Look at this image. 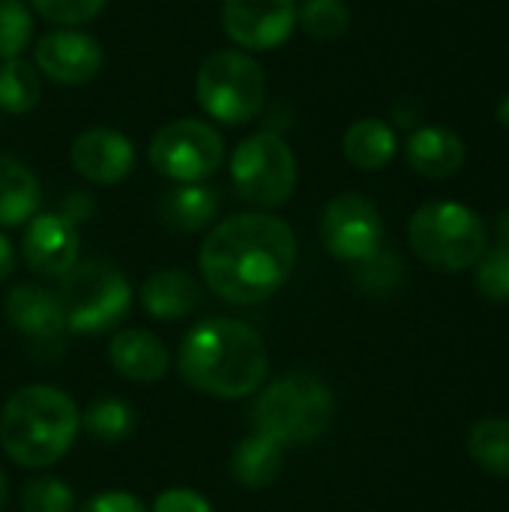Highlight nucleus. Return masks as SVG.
I'll use <instances>...</instances> for the list:
<instances>
[{
	"mask_svg": "<svg viewBox=\"0 0 509 512\" xmlns=\"http://www.w3.org/2000/svg\"><path fill=\"white\" fill-rule=\"evenodd\" d=\"M297 237L270 213H240L219 222L201 246L204 282L234 306L273 297L294 273Z\"/></svg>",
	"mask_w": 509,
	"mask_h": 512,
	"instance_id": "nucleus-1",
	"label": "nucleus"
},
{
	"mask_svg": "<svg viewBox=\"0 0 509 512\" xmlns=\"http://www.w3.org/2000/svg\"><path fill=\"white\" fill-rule=\"evenodd\" d=\"M183 381L216 399H243L261 390L270 360L261 336L234 318H207L180 345Z\"/></svg>",
	"mask_w": 509,
	"mask_h": 512,
	"instance_id": "nucleus-2",
	"label": "nucleus"
},
{
	"mask_svg": "<svg viewBox=\"0 0 509 512\" xmlns=\"http://www.w3.org/2000/svg\"><path fill=\"white\" fill-rule=\"evenodd\" d=\"M81 414L75 402L48 384H30L9 396L0 417L6 456L21 468H48L75 444Z\"/></svg>",
	"mask_w": 509,
	"mask_h": 512,
	"instance_id": "nucleus-3",
	"label": "nucleus"
},
{
	"mask_svg": "<svg viewBox=\"0 0 509 512\" xmlns=\"http://www.w3.org/2000/svg\"><path fill=\"white\" fill-rule=\"evenodd\" d=\"M336 414L330 387L312 375H285L267 384L252 408L255 432L279 447H306L318 441Z\"/></svg>",
	"mask_w": 509,
	"mask_h": 512,
	"instance_id": "nucleus-4",
	"label": "nucleus"
},
{
	"mask_svg": "<svg viewBox=\"0 0 509 512\" xmlns=\"http://www.w3.org/2000/svg\"><path fill=\"white\" fill-rule=\"evenodd\" d=\"M408 237L417 258L441 273H462L489 249L486 222L471 207L456 201L423 204L411 216Z\"/></svg>",
	"mask_w": 509,
	"mask_h": 512,
	"instance_id": "nucleus-5",
	"label": "nucleus"
},
{
	"mask_svg": "<svg viewBox=\"0 0 509 512\" xmlns=\"http://www.w3.org/2000/svg\"><path fill=\"white\" fill-rule=\"evenodd\" d=\"M57 300L63 306L66 330L90 336L117 327L129 315L132 288L108 261H81L60 276Z\"/></svg>",
	"mask_w": 509,
	"mask_h": 512,
	"instance_id": "nucleus-6",
	"label": "nucleus"
},
{
	"mask_svg": "<svg viewBox=\"0 0 509 512\" xmlns=\"http://www.w3.org/2000/svg\"><path fill=\"white\" fill-rule=\"evenodd\" d=\"M195 93L213 120L240 126L261 114L267 102V78L261 63L246 51H216L201 63Z\"/></svg>",
	"mask_w": 509,
	"mask_h": 512,
	"instance_id": "nucleus-7",
	"label": "nucleus"
},
{
	"mask_svg": "<svg viewBox=\"0 0 509 512\" xmlns=\"http://www.w3.org/2000/svg\"><path fill=\"white\" fill-rule=\"evenodd\" d=\"M231 180L255 207H282L297 186L294 150L276 132H258L246 138L231 156Z\"/></svg>",
	"mask_w": 509,
	"mask_h": 512,
	"instance_id": "nucleus-8",
	"label": "nucleus"
},
{
	"mask_svg": "<svg viewBox=\"0 0 509 512\" xmlns=\"http://www.w3.org/2000/svg\"><path fill=\"white\" fill-rule=\"evenodd\" d=\"M225 159L222 135L204 120H174L162 126L150 141V165L177 183H201Z\"/></svg>",
	"mask_w": 509,
	"mask_h": 512,
	"instance_id": "nucleus-9",
	"label": "nucleus"
},
{
	"mask_svg": "<svg viewBox=\"0 0 509 512\" xmlns=\"http://www.w3.org/2000/svg\"><path fill=\"white\" fill-rule=\"evenodd\" d=\"M384 240V222L378 207L354 192L336 195L321 216V243L324 249L348 264H360L375 255Z\"/></svg>",
	"mask_w": 509,
	"mask_h": 512,
	"instance_id": "nucleus-10",
	"label": "nucleus"
},
{
	"mask_svg": "<svg viewBox=\"0 0 509 512\" xmlns=\"http://www.w3.org/2000/svg\"><path fill=\"white\" fill-rule=\"evenodd\" d=\"M222 30L246 51L279 48L297 27L294 0H222Z\"/></svg>",
	"mask_w": 509,
	"mask_h": 512,
	"instance_id": "nucleus-11",
	"label": "nucleus"
},
{
	"mask_svg": "<svg viewBox=\"0 0 509 512\" xmlns=\"http://www.w3.org/2000/svg\"><path fill=\"white\" fill-rule=\"evenodd\" d=\"M33 60L57 84H87L102 69V45L81 30H54L36 42Z\"/></svg>",
	"mask_w": 509,
	"mask_h": 512,
	"instance_id": "nucleus-12",
	"label": "nucleus"
},
{
	"mask_svg": "<svg viewBox=\"0 0 509 512\" xmlns=\"http://www.w3.org/2000/svg\"><path fill=\"white\" fill-rule=\"evenodd\" d=\"M21 252L33 273L60 279L78 264V228L63 213L30 216Z\"/></svg>",
	"mask_w": 509,
	"mask_h": 512,
	"instance_id": "nucleus-13",
	"label": "nucleus"
},
{
	"mask_svg": "<svg viewBox=\"0 0 509 512\" xmlns=\"http://www.w3.org/2000/svg\"><path fill=\"white\" fill-rule=\"evenodd\" d=\"M69 162L84 180L111 186L132 174L135 147L126 135L99 126V129H87V132L75 135V141L69 147Z\"/></svg>",
	"mask_w": 509,
	"mask_h": 512,
	"instance_id": "nucleus-14",
	"label": "nucleus"
},
{
	"mask_svg": "<svg viewBox=\"0 0 509 512\" xmlns=\"http://www.w3.org/2000/svg\"><path fill=\"white\" fill-rule=\"evenodd\" d=\"M6 318L9 324L27 336L36 348H60L66 333L63 306L54 291L21 282L6 294Z\"/></svg>",
	"mask_w": 509,
	"mask_h": 512,
	"instance_id": "nucleus-15",
	"label": "nucleus"
},
{
	"mask_svg": "<svg viewBox=\"0 0 509 512\" xmlns=\"http://www.w3.org/2000/svg\"><path fill=\"white\" fill-rule=\"evenodd\" d=\"M108 360L117 375L138 381V384H153V381L165 378V372H168V348L162 345L159 336L138 330V327L120 330L111 339Z\"/></svg>",
	"mask_w": 509,
	"mask_h": 512,
	"instance_id": "nucleus-16",
	"label": "nucleus"
},
{
	"mask_svg": "<svg viewBox=\"0 0 509 512\" xmlns=\"http://www.w3.org/2000/svg\"><path fill=\"white\" fill-rule=\"evenodd\" d=\"M405 156L411 168L429 180H447L465 165V141L444 126H420L411 132L405 144Z\"/></svg>",
	"mask_w": 509,
	"mask_h": 512,
	"instance_id": "nucleus-17",
	"label": "nucleus"
},
{
	"mask_svg": "<svg viewBox=\"0 0 509 512\" xmlns=\"http://www.w3.org/2000/svg\"><path fill=\"white\" fill-rule=\"evenodd\" d=\"M216 210H219V195L204 183H180L159 198V219L180 234L207 228Z\"/></svg>",
	"mask_w": 509,
	"mask_h": 512,
	"instance_id": "nucleus-18",
	"label": "nucleus"
},
{
	"mask_svg": "<svg viewBox=\"0 0 509 512\" xmlns=\"http://www.w3.org/2000/svg\"><path fill=\"white\" fill-rule=\"evenodd\" d=\"M42 189L36 174L15 156L0 153V228H15L36 216Z\"/></svg>",
	"mask_w": 509,
	"mask_h": 512,
	"instance_id": "nucleus-19",
	"label": "nucleus"
},
{
	"mask_svg": "<svg viewBox=\"0 0 509 512\" xmlns=\"http://www.w3.org/2000/svg\"><path fill=\"white\" fill-rule=\"evenodd\" d=\"M198 300H201L198 282L183 270H156L141 288L144 309L162 321L186 318L189 312H195Z\"/></svg>",
	"mask_w": 509,
	"mask_h": 512,
	"instance_id": "nucleus-20",
	"label": "nucleus"
},
{
	"mask_svg": "<svg viewBox=\"0 0 509 512\" xmlns=\"http://www.w3.org/2000/svg\"><path fill=\"white\" fill-rule=\"evenodd\" d=\"M342 150L354 168L378 171L396 156V132L390 123H384L378 117H363L345 132Z\"/></svg>",
	"mask_w": 509,
	"mask_h": 512,
	"instance_id": "nucleus-21",
	"label": "nucleus"
},
{
	"mask_svg": "<svg viewBox=\"0 0 509 512\" xmlns=\"http://www.w3.org/2000/svg\"><path fill=\"white\" fill-rule=\"evenodd\" d=\"M231 474L246 489H264L282 474V447L267 435L255 432L252 438L240 441L231 456Z\"/></svg>",
	"mask_w": 509,
	"mask_h": 512,
	"instance_id": "nucleus-22",
	"label": "nucleus"
},
{
	"mask_svg": "<svg viewBox=\"0 0 509 512\" xmlns=\"http://www.w3.org/2000/svg\"><path fill=\"white\" fill-rule=\"evenodd\" d=\"M471 459L492 477L509 480V420L486 417L468 432Z\"/></svg>",
	"mask_w": 509,
	"mask_h": 512,
	"instance_id": "nucleus-23",
	"label": "nucleus"
},
{
	"mask_svg": "<svg viewBox=\"0 0 509 512\" xmlns=\"http://www.w3.org/2000/svg\"><path fill=\"white\" fill-rule=\"evenodd\" d=\"M42 78L39 69L21 57H9L0 63V108L9 114H27L39 105Z\"/></svg>",
	"mask_w": 509,
	"mask_h": 512,
	"instance_id": "nucleus-24",
	"label": "nucleus"
},
{
	"mask_svg": "<svg viewBox=\"0 0 509 512\" xmlns=\"http://www.w3.org/2000/svg\"><path fill=\"white\" fill-rule=\"evenodd\" d=\"M81 426L87 429L90 438L102 444H117L132 435L135 411L120 399H99L87 408V414L81 417Z\"/></svg>",
	"mask_w": 509,
	"mask_h": 512,
	"instance_id": "nucleus-25",
	"label": "nucleus"
},
{
	"mask_svg": "<svg viewBox=\"0 0 509 512\" xmlns=\"http://www.w3.org/2000/svg\"><path fill=\"white\" fill-rule=\"evenodd\" d=\"M297 24L321 42H333L348 33L351 9L345 0H303L297 9Z\"/></svg>",
	"mask_w": 509,
	"mask_h": 512,
	"instance_id": "nucleus-26",
	"label": "nucleus"
},
{
	"mask_svg": "<svg viewBox=\"0 0 509 512\" xmlns=\"http://www.w3.org/2000/svg\"><path fill=\"white\" fill-rule=\"evenodd\" d=\"M354 276H357L360 291L372 297H387L402 285V261L393 252L378 249L375 255L354 264Z\"/></svg>",
	"mask_w": 509,
	"mask_h": 512,
	"instance_id": "nucleus-27",
	"label": "nucleus"
},
{
	"mask_svg": "<svg viewBox=\"0 0 509 512\" xmlns=\"http://www.w3.org/2000/svg\"><path fill=\"white\" fill-rule=\"evenodd\" d=\"M21 510L24 512H75L72 489L57 477H33L21 489Z\"/></svg>",
	"mask_w": 509,
	"mask_h": 512,
	"instance_id": "nucleus-28",
	"label": "nucleus"
},
{
	"mask_svg": "<svg viewBox=\"0 0 509 512\" xmlns=\"http://www.w3.org/2000/svg\"><path fill=\"white\" fill-rule=\"evenodd\" d=\"M33 36V18L21 0H0V60L21 57Z\"/></svg>",
	"mask_w": 509,
	"mask_h": 512,
	"instance_id": "nucleus-29",
	"label": "nucleus"
},
{
	"mask_svg": "<svg viewBox=\"0 0 509 512\" xmlns=\"http://www.w3.org/2000/svg\"><path fill=\"white\" fill-rule=\"evenodd\" d=\"M477 267V288L483 297L495 300V303H509V252L495 246L486 249L483 258L474 264Z\"/></svg>",
	"mask_w": 509,
	"mask_h": 512,
	"instance_id": "nucleus-30",
	"label": "nucleus"
},
{
	"mask_svg": "<svg viewBox=\"0 0 509 512\" xmlns=\"http://www.w3.org/2000/svg\"><path fill=\"white\" fill-rule=\"evenodd\" d=\"M33 9L54 24H84L96 18L108 0H30Z\"/></svg>",
	"mask_w": 509,
	"mask_h": 512,
	"instance_id": "nucleus-31",
	"label": "nucleus"
},
{
	"mask_svg": "<svg viewBox=\"0 0 509 512\" xmlns=\"http://www.w3.org/2000/svg\"><path fill=\"white\" fill-rule=\"evenodd\" d=\"M153 512H213V507L192 489H165L156 495Z\"/></svg>",
	"mask_w": 509,
	"mask_h": 512,
	"instance_id": "nucleus-32",
	"label": "nucleus"
},
{
	"mask_svg": "<svg viewBox=\"0 0 509 512\" xmlns=\"http://www.w3.org/2000/svg\"><path fill=\"white\" fill-rule=\"evenodd\" d=\"M78 512H147V507L135 495L111 489V492H102V495H93L90 501H84V507Z\"/></svg>",
	"mask_w": 509,
	"mask_h": 512,
	"instance_id": "nucleus-33",
	"label": "nucleus"
},
{
	"mask_svg": "<svg viewBox=\"0 0 509 512\" xmlns=\"http://www.w3.org/2000/svg\"><path fill=\"white\" fill-rule=\"evenodd\" d=\"M393 117H396L399 126H414V123L423 117V108H420L417 102H411V99H399V102L393 105Z\"/></svg>",
	"mask_w": 509,
	"mask_h": 512,
	"instance_id": "nucleus-34",
	"label": "nucleus"
},
{
	"mask_svg": "<svg viewBox=\"0 0 509 512\" xmlns=\"http://www.w3.org/2000/svg\"><path fill=\"white\" fill-rule=\"evenodd\" d=\"M90 210H93V204L84 198V195H75V198H69L66 204H63V216L69 219V222H78V219H87L90 216Z\"/></svg>",
	"mask_w": 509,
	"mask_h": 512,
	"instance_id": "nucleus-35",
	"label": "nucleus"
},
{
	"mask_svg": "<svg viewBox=\"0 0 509 512\" xmlns=\"http://www.w3.org/2000/svg\"><path fill=\"white\" fill-rule=\"evenodd\" d=\"M15 267V252H12V243L0 234V282L12 273Z\"/></svg>",
	"mask_w": 509,
	"mask_h": 512,
	"instance_id": "nucleus-36",
	"label": "nucleus"
},
{
	"mask_svg": "<svg viewBox=\"0 0 509 512\" xmlns=\"http://www.w3.org/2000/svg\"><path fill=\"white\" fill-rule=\"evenodd\" d=\"M495 234H498V246L509 252V210H504L498 216V225H495Z\"/></svg>",
	"mask_w": 509,
	"mask_h": 512,
	"instance_id": "nucleus-37",
	"label": "nucleus"
},
{
	"mask_svg": "<svg viewBox=\"0 0 509 512\" xmlns=\"http://www.w3.org/2000/svg\"><path fill=\"white\" fill-rule=\"evenodd\" d=\"M495 117H498V123L509 129V93L507 96H501V102H498V108H495Z\"/></svg>",
	"mask_w": 509,
	"mask_h": 512,
	"instance_id": "nucleus-38",
	"label": "nucleus"
},
{
	"mask_svg": "<svg viewBox=\"0 0 509 512\" xmlns=\"http://www.w3.org/2000/svg\"><path fill=\"white\" fill-rule=\"evenodd\" d=\"M6 507V477L0 474V512Z\"/></svg>",
	"mask_w": 509,
	"mask_h": 512,
	"instance_id": "nucleus-39",
	"label": "nucleus"
}]
</instances>
